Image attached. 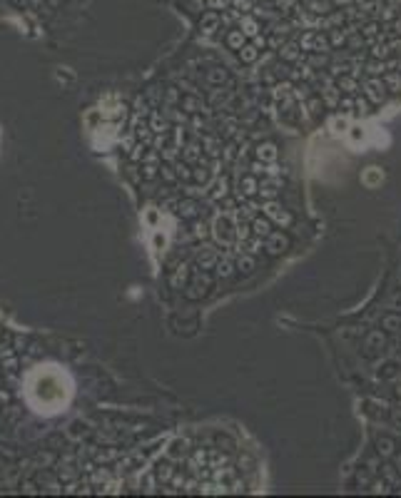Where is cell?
<instances>
[{"mask_svg": "<svg viewBox=\"0 0 401 498\" xmlns=\"http://www.w3.org/2000/svg\"><path fill=\"white\" fill-rule=\"evenodd\" d=\"M160 175L165 177L167 182H174L177 179V170H174V165H160Z\"/></svg>", "mask_w": 401, "mask_h": 498, "instance_id": "obj_39", "label": "cell"}, {"mask_svg": "<svg viewBox=\"0 0 401 498\" xmlns=\"http://www.w3.org/2000/svg\"><path fill=\"white\" fill-rule=\"evenodd\" d=\"M234 8H239V10H249V8H252V0H234Z\"/></svg>", "mask_w": 401, "mask_h": 498, "instance_id": "obj_48", "label": "cell"}, {"mask_svg": "<svg viewBox=\"0 0 401 498\" xmlns=\"http://www.w3.org/2000/svg\"><path fill=\"white\" fill-rule=\"evenodd\" d=\"M384 85H386V90H391V92H401V75L399 72H386Z\"/></svg>", "mask_w": 401, "mask_h": 498, "instance_id": "obj_30", "label": "cell"}, {"mask_svg": "<svg viewBox=\"0 0 401 498\" xmlns=\"http://www.w3.org/2000/svg\"><path fill=\"white\" fill-rule=\"evenodd\" d=\"M217 23H220V18H217V13H207V15L202 18V30H204V32H214V28H217Z\"/></svg>", "mask_w": 401, "mask_h": 498, "instance_id": "obj_33", "label": "cell"}, {"mask_svg": "<svg viewBox=\"0 0 401 498\" xmlns=\"http://www.w3.org/2000/svg\"><path fill=\"white\" fill-rule=\"evenodd\" d=\"M182 160L187 162V165H197L202 162V147L197 142H190V145L182 147Z\"/></svg>", "mask_w": 401, "mask_h": 498, "instance_id": "obj_12", "label": "cell"}, {"mask_svg": "<svg viewBox=\"0 0 401 498\" xmlns=\"http://www.w3.org/2000/svg\"><path fill=\"white\" fill-rule=\"evenodd\" d=\"M321 105H324V102H321L319 97H312V100L307 102V107H309V112H312V115H319V112H321Z\"/></svg>", "mask_w": 401, "mask_h": 498, "instance_id": "obj_41", "label": "cell"}, {"mask_svg": "<svg viewBox=\"0 0 401 498\" xmlns=\"http://www.w3.org/2000/svg\"><path fill=\"white\" fill-rule=\"evenodd\" d=\"M217 277L220 279H227V277H232V272H234V264H232V257L229 254H225L222 259H217Z\"/></svg>", "mask_w": 401, "mask_h": 498, "instance_id": "obj_18", "label": "cell"}, {"mask_svg": "<svg viewBox=\"0 0 401 498\" xmlns=\"http://www.w3.org/2000/svg\"><path fill=\"white\" fill-rule=\"evenodd\" d=\"M212 235L214 239L220 242V244H225V247H232L234 244V239H237V224H234V219H232V214H220V217H214V222H212Z\"/></svg>", "mask_w": 401, "mask_h": 498, "instance_id": "obj_1", "label": "cell"}, {"mask_svg": "<svg viewBox=\"0 0 401 498\" xmlns=\"http://www.w3.org/2000/svg\"><path fill=\"white\" fill-rule=\"evenodd\" d=\"M195 259H197V264H200L202 269H212L217 264V249L209 247V244H204V247H200L195 252Z\"/></svg>", "mask_w": 401, "mask_h": 498, "instance_id": "obj_5", "label": "cell"}, {"mask_svg": "<svg viewBox=\"0 0 401 498\" xmlns=\"http://www.w3.org/2000/svg\"><path fill=\"white\" fill-rule=\"evenodd\" d=\"M185 282H187V264H179L177 272H174V277H172V287L174 289H182Z\"/></svg>", "mask_w": 401, "mask_h": 498, "instance_id": "obj_29", "label": "cell"}, {"mask_svg": "<svg viewBox=\"0 0 401 498\" xmlns=\"http://www.w3.org/2000/svg\"><path fill=\"white\" fill-rule=\"evenodd\" d=\"M150 127H152V132H155V135H165L170 125H167V120L162 118L160 112H155V115H152V122H150Z\"/></svg>", "mask_w": 401, "mask_h": 498, "instance_id": "obj_27", "label": "cell"}, {"mask_svg": "<svg viewBox=\"0 0 401 498\" xmlns=\"http://www.w3.org/2000/svg\"><path fill=\"white\" fill-rule=\"evenodd\" d=\"M252 232H254V237H262V239L272 235V224H269V217H267V214L252 219Z\"/></svg>", "mask_w": 401, "mask_h": 498, "instance_id": "obj_13", "label": "cell"}, {"mask_svg": "<svg viewBox=\"0 0 401 498\" xmlns=\"http://www.w3.org/2000/svg\"><path fill=\"white\" fill-rule=\"evenodd\" d=\"M342 107H344V110H349V107H354V102H351L349 97H344V100H342Z\"/></svg>", "mask_w": 401, "mask_h": 498, "instance_id": "obj_50", "label": "cell"}, {"mask_svg": "<svg viewBox=\"0 0 401 498\" xmlns=\"http://www.w3.org/2000/svg\"><path fill=\"white\" fill-rule=\"evenodd\" d=\"M302 45H294V43H289V45H284L282 50H279V55H282V60H286V62H299L302 60V50H299Z\"/></svg>", "mask_w": 401, "mask_h": 498, "instance_id": "obj_17", "label": "cell"}, {"mask_svg": "<svg viewBox=\"0 0 401 498\" xmlns=\"http://www.w3.org/2000/svg\"><path fill=\"white\" fill-rule=\"evenodd\" d=\"M237 269H239L242 274H252V269H254V257H252L249 252H242L239 259H237Z\"/></svg>", "mask_w": 401, "mask_h": 498, "instance_id": "obj_22", "label": "cell"}, {"mask_svg": "<svg viewBox=\"0 0 401 498\" xmlns=\"http://www.w3.org/2000/svg\"><path fill=\"white\" fill-rule=\"evenodd\" d=\"M234 152H237V147H234V145H227L225 149H222V155H225V162H229V160L234 157Z\"/></svg>", "mask_w": 401, "mask_h": 498, "instance_id": "obj_45", "label": "cell"}, {"mask_svg": "<svg viewBox=\"0 0 401 498\" xmlns=\"http://www.w3.org/2000/svg\"><path fill=\"white\" fill-rule=\"evenodd\" d=\"M209 235V227L202 222V224H195V237H200V239H204V237Z\"/></svg>", "mask_w": 401, "mask_h": 498, "instance_id": "obj_43", "label": "cell"}, {"mask_svg": "<svg viewBox=\"0 0 401 498\" xmlns=\"http://www.w3.org/2000/svg\"><path fill=\"white\" fill-rule=\"evenodd\" d=\"M349 127H351V122H349L346 115H334V118L329 120V130H332V132H337V135L346 132Z\"/></svg>", "mask_w": 401, "mask_h": 498, "instance_id": "obj_20", "label": "cell"}, {"mask_svg": "<svg viewBox=\"0 0 401 498\" xmlns=\"http://www.w3.org/2000/svg\"><path fill=\"white\" fill-rule=\"evenodd\" d=\"M207 83H209V85H222V83H227V70H225V67H212V70L207 72Z\"/></svg>", "mask_w": 401, "mask_h": 498, "instance_id": "obj_23", "label": "cell"}, {"mask_svg": "<svg viewBox=\"0 0 401 498\" xmlns=\"http://www.w3.org/2000/svg\"><path fill=\"white\" fill-rule=\"evenodd\" d=\"M172 473H174V471H172L170 464H160V466H157V471H155V476H157L160 481H170Z\"/></svg>", "mask_w": 401, "mask_h": 498, "instance_id": "obj_38", "label": "cell"}, {"mask_svg": "<svg viewBox=\"0 0 401 498\" xmlns=\"http://www.w3.org/2000/svg\"><path fill=\"white\" fill-rule=\"evenodd\" d=\"M384 476H386L391 483H399V476H396V469H394V466H384Z\"/></svg>", "mask_w": 401, "mask_h": 498, "instance_id": "obj_42", "label": "cell"}, {"mask_svg": "<svg viewBox=\"0 0 401 498\" xmlns=\"http://www.w3.org/2000/svg\"><path fill=\"white\" fill-rule=\"evenodd\" d=\"M207 289H209V277H207L204 272H197L195 279H192V287H190L187 296H190V299H200V296L207 294Z\"/></svg>", "mask_w": 401, "mask_h": 498, "instance_id": "obj_7", "label": "cell"}, {"mask_svg": "<svg viewBox=\"0 0 401 498\" xmlns=\"http://www.w3.org/2000/svg\"><path fill=\"white\" fill-rule=\"evenodd\" d=\"M304 50H314V53H326L329 48H332V43L321 35V32H314V30H309V32H304L302 35V43H299Z\"/></svg>", "mask_w": 401, "mask_h": 498, "instance_id": "obj_2", "label": "cell"}, {"mask_svg": "<svg viewBox=\"0 0 401 498\" xmlns=\"http://www.w3.org/2000/svg\"><path fill=\"white\" fill-rule=\"evenodd\" d=\"M227 189H229L227 177H217L214 184H212V197H214V200H225V197H227Z\"/></svg>", "mask_w": 401, "mask_h": 498, "instance_id": "obj_21", "label": "cell"}, {"mask_svg": "<svg viewBox=\"0 0 401 498\" xmlns=\"http://www.w3.org/2000/svg\"><path fill=\"white\" fill-rule=\"evenodd\" d=\"M399 67H401V60H399Z\"/></svg>", "mask_w": 401, "mask_h": 498, "instance_id": "obj_54", "label": "cell"}, {"mask_svg": "<svg viewBox=\"0 0 401 498\" xmlns=\"http://www.w3.org/2000/svg\"><path fill=\"white\" fill-rule=\"evenodd\" d=\"M379 349H384V336H381V331H374L367 339V354H374Z\"/></svg>", "mask_w": 401, "mask_h": 498, "instance_id": "obj_24", "label": "cell"}, {"mask_svg": "<svg viewBox=\"0 0 401 498\" xmlns=\"http://www.w3.org/2000/svg\"><path fill=\"white\" fill-rule=\"evenodd\" d=\"M326 62V58L324 55H316V58H312V65H324Z\"/></svg>", "mask_w": 401, "mask_h": 498, "instance_id": "obj_49", "label": "cell"}, {"mask_svg": "<svg viewBox=\"0 0 401 498\" xmlns=\"http://www.w3.org/2000/svg\"><path fill=\"white\" fill-rule=\"evenodd\" d=\"M346 135H349V142L354 147H359V145H364L367 142V130L364 127H359V125H351L349 130H346Z\"/></svg>", "mask_w": 401, "mask_h": 498, "instance_id": "obj_16", "label": "cell"}, {"mask_svg": "<svg viewBox=\"0 0 401 498\" xmlns=\"http://www.w3.org/2000/svg\"><path fill=\"white\" fill-rule=\"evenodd\" d=\"M257 160H262V162H274L277 160V145L274 142H262V145H257Z\"/></svg>", "mask_w": 401, "mask_h": 498, "instance_id": "obj_14", "label": "cell"}, {"mask_svg": "<svg viewBox=\"0 0 401 498\" xmlns=\"http://www.w3.org/2000/svg\"><path fill=\"white\" fill-rule=\"evenodd\" d=\"M344 40H346V35H344V32H334L329 43H332V45H344Z\"/></svg>", "mask_w": 401, "mask_h": 498, "instance_id": "obj_46", "label": "cell"}, {"mask_svg": "<svg viewBox=\"0 0 401 498\" xmlns=\"http://www.w3.org/2000/svg\"><path fill=\"white\" fill-rule=\"evenodd\" d=\"M394 32H399V35H401V18L394 23Z\"/></svg>", "mask_w": 401, "mask_h": 498, "instance_id": "obj_52", "label": "cell"}, {"mask_svg": "<svg viewBox=\"0 0 401 498\" xmlns=\"http://www.w3.org/2000/svg\"><path fill=\"white\" fill-rule=\"evenodd\" d=\"M396 471H399V473H401V453H399V456H396Z\"/></svg>", "mask_w": 401, "mask_h": 498, "instance_id": "obj_53", "label": "cell"}, {"mask_svg": "<svg viewBox=\"0 0 401 498\" xmlns=\"http://www.w3.org/2000/svg\"><path fill=\"white\" fill-rule=\"evenodd\" d=\"M279 189H282V179L279 177H269V179H262L259 182V195L264 200H274L279 195Z\"/></svg>", "mask_w": 401, "mask_h": 498, "instance_id": "obj_8", "label": "cell"}, {"mask_svg": "<svg viewBox=\"0 0 401 498\" xmlns=\"http://www.w3.org/2000/svg\"><path fill=\"white\" fill-rule=\"evenodd\" d=\"M262 212H264L269 219H274L277 224H284V227H289V224H291V214H289V212H286V209L279 205V202H274V200H267V205L262 207Z\"/></svg>", "mask_w": 401, "mask_h": 498, "instance_id": "obj_3", "label": "cell"}, {"mask_svg": "<svg viewBox=\"0 0 401 498\" xmlns=\"http://www.w3.org/2000/svg\"><path fill=\"white\" fill-rule=\"evenodd\" d=\"M242 32H244V35H252V37H257V35H259L257 23H254L252 18H244V20H242Z\"/></svg>", "mask_w": 401, "mask_h": 498, "instance_id": "obj_36", "label": "cell"}, {"mask_svg": "<svg viewBox=\"0 0 401 498\" xmlns=\"http://www.w3.org/2000/svg\"><path fill=\"white\" fill-rule=\"evenodd\" d=\"M367 72H372V75H379V72H386V62H379V60H374L367 65Z\"/></svg>", "mask_w": 401, "mask_h": 498, "instance_id": "obj_40", "label": "cell"}, {"mask_svg": "<svg viewBox=\"0 0 401 498\" xmlns=\"http://www.w3.org/2000/svg\"><path fill=\"white\" fill-rule=\"evenodd\" d=\"M227 45L229 48H234V50H239V48L244 45V32H242V30H232L227 35Z\"/></svg>", "mask_w": 401, "mask_h": 498, "instance_id": "obj_32", "label": "cell"}, {"mask_svg": "<svg viewBox=\"0 0 401 498\" xmlns=\"http://www.w3.org/2000/svg\"><path fill=\"white\" fill-rule=\"evenodd\" d=\"M177 214H179V217H185V219H192V217H200L202 209H200V205H197L195 200H182V202L177 205Z\"/></svg>", "mask_w": 401, "mask_h": 498, "instance_id": "obj_11", "label": "cell"}, {"mask_svg": "<svg viewBox=\"0 0 401 498\" xmlns=\"http://www.w3.org/2000/svg\"><path fill=\"white\" fill-rule=\"evenodd\" d=\"M286 247H289V239L282 232H272L269 237H264V249L269 254H282Z\"/></svg>", "mask_w": 401, "mask_h": 498, "instance_id": "obj_4", "label": "cell"}, {"mask_svg": "<svg viewBox=\"0 0 401 498\" xmlns=\"http://www.w3.org/2000/svg\"><path fill=\"white\" fill-rule=\"evenodd\" d=\"M182 110H187V112H195V115H200V112H209L207 102H202V97H195V95H190V97H182Z\"/></svg>", "mask_w": 401, "mask_h": 498, "instance_id": "obj_10", "label": "cell"}, {"mask_svg": "<svg viewBox=\"0 0 401 498\" xmlns=\"http://www.w3.org/2000/svg\"><path fill=\"white\" fill-rule=\"evenodd\" d=\"M381 326H384L386 331H394V334H399V331H401V317H394V314H389V317H384Z\"/></svg>", "mask_w": 401, "mask_h": 498, "instance_id": "obj_31", "label": "cell"}, {"mask_svg": "<svg viewBox=\"0 0 401 498\" xmlns=\"http://www.w3.org/2000/svg\"><path fill=\"white\" fill-rule=\"evenodd\" d=\"M394 424L401 426V411H394Z\"/></svg>", "mask_w": 401, "mask_h": 498, "instance_id": "obj_51", "label": "cell"}, {"mask_svg": "<svg viewBox=\"0 0 401 498\" xmlns=\"http://www.w3.org/2000/svg\"><path fill=\"white\" fill-rule=\"evenodd\" d=\"M321 97H324V102L329 105V107H334L337 102H339V88L337 85H332L329 80H326V85L321 90Z\"/></svg>", "mask_w": 401, "mask_h": 498, "instance_id": "obj_19", "label": "cell"}, {"mask_svg": "<svg viewBox=\"0 0 401 498\" xmlns=\"http://www.w3.org/2000/svg\"><path fill=\"white\" fill-rule=\"evenodd\" d=\"M202 147H204V152H207V155L217 157V155H220V149H222V142H220L217 137H209V135H207V137L202 140Z\"/></svg>", "mask_w": 401, "mask_h": 498, "instance_id": "obj_25", "label": "cell"}, {"mask_svg": "<svg viewBox=\"0 0 401 498\" xmlns=\"http://www.w3.org/2000/svg\"><path fill=\"white\" fill-rule=\"evenodd\" d=\"M354 105H356V110H359V112H361V115H367V112H369V102H367V100H364V97H359V100H356V102H354Z\"/></svg>", "mask_w": 401, "mask_h": 498, "instance_id": "obj_44", "label": "cell"}, {"mask_svg": "<svg viewBox=\"0 0 401 498\" xmlns=\"http://www.w3.org/2000/svg\"><path fill=\"white\" fill-rule=\"evenodd\" d=\"M367 97L372 100V102H384V97H386V85H384V80H379V78H372V80H367Z\"/></svg>", "mask_w": 401, "mask_h": 498, "instance_id": "obj_6", "label": "cell"}, {"mask_svg": "<svg viewBox=\"0 0 401 498\" xmlns=\"http://www.w3.org/2000/svg\"><path fill=\"white\" fill-rule=\"evenodd\" d=\"M259 192V182H257V177H239V184H237V195L239 197H254Z\"/></svg>", "mask_w": 401, "mask_h": 498, "instance_id": "obj_9", "label": "cell"}, {"mask_svg": "<svg viewBox=\"0 0 401 498\" xmlns=\"http://www.w3.org/2000/svg\"><path fill=\"white\" fill-rule=\"evenodd\" d=\"M376 446H379V453L381 456H391L394 453V441L389 439V436H381V439L376 441Z\"/></svg>", "mask_w": 401, "mask_h": 498, "instance_id": "obj_34", "label": "cell"}, {"mask_svg": "<svg viewBox=\"0 0 401 498\" xmlns=\"http://www.w3.org/2000/svg\"><path fill=\"white\" fill-rule=\"evenodd\" d=\"M257 55H259L257 45H242V48H239V58H242V62H254Z\"/></svg>", "mask_w": 401, "mask_h": 498, "instance_id": "obj_28", "label": "cell"}, {"mask_svg": "<svg viewBox=\"0 0 401 498\" xmlns=\"http://www.w3.org/2000/svg\"><path fill=\"white\" fill-rule=\"evenodd\" d=\"M174 170H177V177H179V179H185V182L192 179V170H190V165H187L185 160H182V162H174Z\"/></svg>", "mask_w": 401, "mask_h": 498, "instance_id": "obj_35", "label": "cell"}, {"mask_svg": "<svg viewBox=\"0 0 401 498\" xmlns=\"http://www.w3.org/2000/svg\"><path fill=\"white\" fill-rule=\"evenodd\" d=\"M192 179L200 182V184H207V182H209V170H207V167H195V170H192Z\"/></svg>", "mask_w": 401, "mask_h": 498, "instance_id": "obj_37", "label": "cell"}, {"mask_svg": "<svg viewBox=\"0 0 401 498\" xmlns=\"http://www.w3.org/2000/svg\"><path fill=\"white\" fill-rule=\"evenodd\" d=\"M337 88L344 90V92H356L359 85H356V78H351V75H339V80H337Z\"/></svg>", "mask_w": 401, "mask_h": 498, "instance_id": "obj_26", "label": "cell"}, {"mask_svg": "<svg viewBox=\"0 0 401 498\" xmlns=\"http://www.w3.org/2000/svg\"><path fill=\"white\" fill-rule=\"evenodd\" d=\"M249 170H252V172H254V175H259V172H269V170H267V167H264V162H262V160H257V162H254V165H252V167H249Z\"/></svg>", "mask_w": 401, "mask_h": 498, "instance_id": "obj_47", "label": "cell"}, {"mask_svg": "<svg viewBox=\"0 0 401 498\" xmlns=\"http://www.w3.org/2000/svg\"><path fill=\"white\" fill-rule=\"evenodd\" d=\"M361 182H364L367 187H379V184L384 182V172H381L379 167H367V172L361 175Z\"/></svg>", "mask_w": 401, "mask_h": 498, "instance_id": "obj_15", "label": "cell"}]
</instances>
